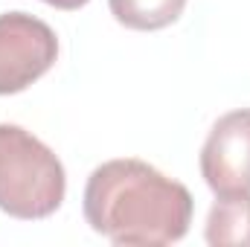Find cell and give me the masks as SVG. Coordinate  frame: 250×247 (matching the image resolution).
Listing matches in <instances>:
<instances>
[{
  "mask_svg": "<svg viewBox=\"0 0 250 247\" xmlns=\"http://www.w3.org/2000/svg\"><path fill=\"white\" fill-rule=\"evenodd\" d=\"M84 218L114 245L160 247L189 233L192 195L154 166L120 157L96 166L84 186Z\"/></svg>",
  "mask_w": 250,
  "mask_h": 247,
  "instance_id": "1",
  "label": "cell"
},
{
  "mask_svg": "<svg viewBox=\"0 0 250 247\" xmlns=\"http://www.w3.org/2000/svg\"><path fill=\"white\" fill-rule=\"evenodd\" d=\"M64 192L67 175L56 151L26 128L0 123V209L21 221L50 218Z\"/></svg>",
  "mask_w": 250,
  "mask_h": 247,
  "instance_id": "2",
  "label": "cell"
},
{
  "mask_svg": "<svg viewBox=\"0 0 250 247\" xmlns=\"http://www.w3.org/2000/svg\"><path fill=\"white\" fill-rule=\"evenodd\" d=\"M59 59V38L29 12L0 15V96H12L38 82Z\"/></svg>",
  "mask_w": 250,
  "mask_h": 247,
  "instance_id": "3",
  "label": "cell"
},
{
  "mask_svg": "<svg viewBox=\"0 0 250 247\" xmlns=\"http://www.w3.org/2000/svg\"><path fill=\"white\" fill-rule=\"evenodd\" d=\"M201 175L215 195L250 192V108L230 111L209 128Z\"/></svg>",
  "mask_w": 250,
  "mask_h": 247,
  "instance_id": "4",
  "label": "cell"
},
{
  "mask_svg": "<svg viewBox=\"0 0 250 247\" xmlns=\"http://www.w3.org/2000/svg\"><path fill=\"white\" fill-rule=\"evenodd\" d=\"M204 239L212 247H250V192L215 195V204L207 215Z\"/></svg>",
  "mask_w": 250,
  "mask_h": 247,
  "instance_id": "5",
  "label": "cell"
},
{
  "mask_svg": "<svg viewBox=\"0 0 250 247\" xmlns=\"http://www.w3.org/2000/svg\"><path fill=\"white\" fill-rule=\"evenodd\" d=\"M108 6L123 26L137 32H154L175 23L184 15L187 0H108Z\"/></svg>",
  "mask_w": 250,
  "mask_h": 247,
  "instance_id": "6",
  "label": "cell"
},
{
  "mask_svg": "<svg viewBox=\"0 0 250 247\" xmlns=\"http://www.w3.org/2000/svg\"><path fill=\"white\" fill-rule=\"evenodd\" d=\"M44 3H50V6H56V9H64V12H73V9H82V6L90 3V0H44Z\"/></svg>",
  "mask_w": 250,
  "mask_h": 247,
  "instance_id": "7",
  "label": "cell"
}]
</instances>
